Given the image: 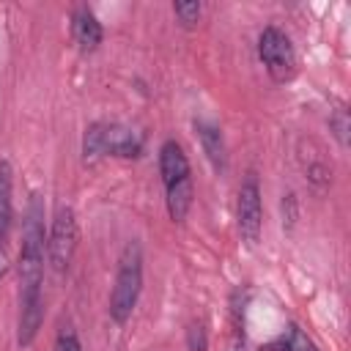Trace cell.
<instances>
[{"label": "cell", "mask_w": 351, "mask_h": 351, "mask_svg": "<svg viewBox=\"0 0 351 351\" xmlns=\"http://www.w3.org/2000/svg\"><path fill=\"white\" fill-rule=\"evenodd\" d=\"M145 151V137L115 121H93L82 132V159L96 162L101 156H115V159H140Z\"/></svg>", "instance_id": "obj_4"}, {"label": "cell", "mask_w": 351, "mask_h": 351, "mask_svg": "<svg viewBox=\"0 0 351 351\" xmlns=\"http://www.w3.org/2000/svg\"><path fill=\"white\" fill-rule=\"evenodd\" d=\"M236 225L239 236L247 247H255L261 241L263 230V192L261 181L255 173H247L241 186H239V200H236Z\"/></svg>", "instance_id": "obj_7"}, {"label": "cell", "mask_w": 351, "mask_h": 351, "mask_svg": "<svg viewBox=\"0 0 351 351\" xmlns=\"http://www.w3.org/2000/svg\"><path fill=\"white\" fill-rule=\"evenodd\" d=\"M329 132L335 134V140L340 143V148H348V143H351V115H348L346 104H337L329 112Z\"/></svg>", "instance_id": "obj_12"}, {"label": "cell", "mask_w": 351, "mask_h": 351, "mask_svg": "<svg viewBox=\"0 0 351 351\" xmlns=\"http://www.w3.org/2000/svg\"><path fill=\"white\" fill-rule=\"evenodd\" d=\"M184 340H186V348L189 351H208V329L200 318L189 321L186 329H184Z\"/></svg>", "instance_id": "obj_14"}, {"label": "cell", "mask_w": 351, "mask_h": 351, "mask_svg": "<svg viewBox=\"0 0 351 351\" xmlns=\"http://www.w3.org/2000/svg\"><path fill=\"white\" fill-rule=\"evenodd\" d=\"M44 324V291H25L19 293V313H16V343L27 348L36 343Z\"/></svg>", "instance_id": "obj_8"}, {"label": "cell", "mask_w": 351, "mask_h": 351, "mask_svg": "<svg viewBox=\"0 0 351 351\" xmlns=\"http://www.w3.org/2000/svg\"><path fill=\"white\" fill-rule=\"evenodd\" d=\"M269 351H288V343H274L269 346Z\"/></svg>", "instance_id": "obj_17"}, {"label": "cell", "mask_w": 351, "mask_h": 351, "mask_svg": "<svg viewBox=\"0 0 351 351\" xmlns=\"http://www.w3.org/2000/svg\"><path fill=\"white\" fill-rule=\"evenodd\" d=\"M258 58L266 69V74L277 82V85H285L296 77L299 71V60H296V49H293V41L291 36L277 27V25H266L261 33H258Z\"/></svg>", "instance_id": "obj_6"}, {"label": "cell", "mask_w": 351, "mask_h": 351, "mask_svg": "<svg viewBox=\"0 0 351 351\" xmlns=\"http://www.w3.org/2000/svg\"><path fill=\"white\" fill-rule=\"evenodd\" d=\"M159 176L165 186V206L173 222H184L195 203V181H192V165L178 140H165L156 151Z\"/></svg>", "instance_id": "obj_2"}, {"label": "cell", "mask_w": 351, "mask_h": 351, "mask_svg": "<svg viewBox=\"0 0 351 351\" xmlns=\"http://www.w3.org/2000/svg\"><path fill=\"white\" fill-rule=\"evenodd\" d=\"M69 30H71V41L77 44L80 52L90 55L101 47L104 41V27L99 22V16L93 14V8L88 5H77L71 11V19H69Z\"/></svg>", "instance_id": "obj_9"}, {"label": "cell", "mask_w": 351, "mask_h": 351, "mask_svg": "<svg viewBox=\"0 0 351 351\" xmlns=\"http://www.w3.org/2000/svg\"><path fill=\"white\" fill-rule=\"evenodd\" d=\"M288 351H321L318 346H315V340L304 332V329H299L296 324L291 326V337H288Z\"/></svg>", "instance_id": "obj_15"}, {"label": "cell", "mask_w": 351, "mask_h": 351, "mask_svg": "<svg viewBox=\"0 0 351 351\" xmlns=\"http://www.w3.org/2000/svg\"><path fill=\"white\" fill-rule=\"evenodd\" d=\"M55 351H85V348H82L80 335H77L71 326H63V329L55 335Z\"/></svg>", "instance_id": "obj_16"}, {"label": "cell", "mask_w": 351, "mask_h": 351, "mask_svg": "<svg viewBox=\"0 0 351 351\" xmlns=\"http://www.w3.org/2000/svg\"><path fill=\"white\" fill-rule=\"evenodd\" d=\"M44 266H47V233H44V197L30 192L25 219H22V241L16 255L19 293L44 291Z\"/></svg>", "instance_id": "obj_1"}, {"label": "cell", "mask_w": 351, "mask_h": 351, "mask_svg": "<svg viewBox=\"0 0 351 351\" xmlns=\"http://www.w3.org/2000/svg\"><path fill=\"white\" fill-rule=\"evenodd\" d=\"M14 225V170L8 159H0V252H8Z\"/></svg>", "instance_id": "obj_11"}, {"label": "cell", "mask_w": 351, "mask_h": 351, "mask_svg": "<svg viewBox=\"0 0 351 351\" xmlns=\"http://www.w3.org/2000/svg\"><path fill=\"white\" fill-rule=\"evenodd\" d=\"M80 244V222H77V211L69 203H60L49 219V230H47V263L55 274L69 271L74 252Z\"/></svg>", "instance_id": "obj_5"}, {"label": "cell", "mask_w": 351, "mask_h": 351, "mask_svg": "<svg viewBox=\"0 0 351 351\" xmlns=\"http://www.w3.org/2000/svg\"><path fill=\"white\" fill-rule=\"evenodd\" d=\"M173 14L176 19L181 22V27H195L200 22V14H203V5L197 0H176L173 3Z\"/></svg>", "instance_id": "obj_13"}, {"label": "cell", "mask_w": 351, "mask_h": 351, "mask_svg": "<svg viewBox=\"0 0 351 351\" xmlns=\"http://www.w3.org/2000/svg\"><path fill=\"white\" fill-rule=\"evenodd\" d=\"M195 134H197V143L206 154V159L211 162V167L217 173H225L228 170V145H225V134L222 129L208 121V118H195Z\"/></svg>", "instance_id": "obj_10"}, {"label": "cell", "mask_w": 351, "mask_h": 351, "mask_svg": "<svg viewBox=\"0 0 351 351\" xmlns=\"http://www.w3.org/2000/svg\"><path fill=\"white\" fill-rule=\"evenodd\" d=\"M143 274H145V258H143V244L137 239L126 241L121 255H118V266H115V277H112V288H110V299H107V315L112 324L123 326L143 293Z\"/></svg>", "instance_id": "obj_3"}]
</instances>
